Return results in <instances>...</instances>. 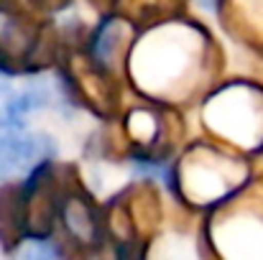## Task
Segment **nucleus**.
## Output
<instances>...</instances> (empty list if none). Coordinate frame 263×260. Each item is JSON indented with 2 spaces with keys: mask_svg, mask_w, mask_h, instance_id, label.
Segmentation results:
<instances>
[{
  "mask_svg": "<svg viewBox=\"0 0 263 260\" xmlns=\"http://www.w3.org/2000/svg\"><path fill=\"white\" fill-rule=\"evenodd\" d=\"M54 156V143L18 120L0 117V181L28 178Z\"/></svg>",
  "mask_w": 263,
  "mask_h": 260,
  "instance_id": "nucleus-1",
  "label": "nucleus"
},
{
  "mask_svg": "<svg viewBox=\"0 0 263 260\" xmlns=\"http://www.w3.org/2000/svg\"><path fill=\"white\" fill-rule=\"evenodd\" d=\"M62 222H64L67 232L72 237H77L80 243L95 240V235H97V219L80 196H67L62 202Z\"/></svg>",
  "mask_w": 263,
  "mask_h": 260,
  "instance_id": "nucleus-2",
  "label": "nucleus"
},
{
  "mask_svg": "<svg viewBox=\"0 0 263 260\" xmlns=\"http://www.w3.org/2000/svg\"><path fill=\"white\" fill-rule=\"evenodd\" d=\"M123 33H125V26H123V21H118V18H110V21L102 23L100 31L95 33L92 54H95V59H97L105 69H110L112 62L120 59V51L125 49V36H123Z\"/></svg>",
  "mask_w": 263,
  "mask_h": 260,
  "instance_id": "nucleus-3",
  "label": "nucleus"
},
{
  "mask_svg": "<svg viewBox=\"0 0 263 260\" xmlns=\"http://www.w3.org/2000/svg\"><path fill=\"white\" fill-rule=\"evenodd\" d=\"M23 258H59V248L54 245V240H49V237H44V235H31V237H26V243L21 245V250H18Z\"/></svg>",
  "mask_w": 263,
  "mask_h": 260,
  "instance_id": "nucleus-4",
  "label": "nucleus"
},
{
  "mask_svg": "<svg viewBox=\"0 0 263 260\" xmlns=\"http://www.w3.org/2000/svg\"><path fill=\"white\" fill-rule=\"evenodd\" d=\"M10 94H13V89H10V79H8V74L0 69V107H5V105H8Z\"/></svg>",
  "mask_w": 263,
  "mask_h": 260,
  "instance_id": "nucleus-5",
  "label": "nucleus"
},
{
  "mask_svg": "<svg viewBox=\"0 0 263 260\" xmlns=\"http://www.w3.org/2000/svg\"><path fill=\"white\" fill-rule=\"evenodd\" d=\"M15 8V0H0V13H10Z\"/></svg>",
  "mask_w": 263,
  "mask_h": 260,
  "instance_id": "nucleus-6",
  "label": "nucleus"
}]
</instances>
